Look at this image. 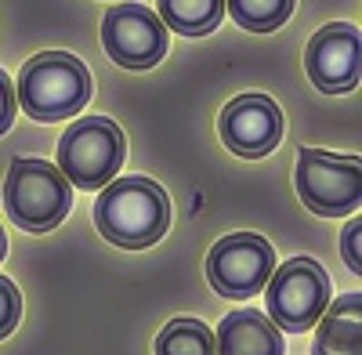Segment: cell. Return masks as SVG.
<instances>
[{"label":"cell","instance_id":"8fae6325","mask_svg":"<svg viewBox=\"0 0 362 355\" xmlns=\"http://www.w3.org/2000/svg\"><path fill=\"white\" fill-rule=\"evenodd\" d=\"M218 355H283V330L254 308H239L214 330Z\"/></svg>","mask_w":362,"mask_h":355},{"label":"cell","instance_id":"e0dca14e","mask_svg":"<svg viewBox=\"0 0 362 355\" xmlns=\"http://www.w3.org/2000/svg\"><path fill=\"white\" fill-rule=\"evenodd\" d=\"M15 112H18V102H15V87H11V76L0 69V134H8L11 124H15Z\"/></svg>","mask_w":362,"mask_h":355},{"label":"cell","instance_id":"7a4b0ae2","mask_svg":"<svg viewBox=\"0 0 362 355\" xmlns=\"http://www.w3.org/2000/svg\"><path fill=\"white\" fill-rule=\"evenodd\" d=\"M15 102L40 124L69 120L90 102V73L69 51H44L22 66Z\"/></svg>","mask_w":362,"mask_h":355},{"label":"cell","instance_id":"9a60e30c","mask_svg":"<svg viewBox=\"0 0 362 355\" xmlns=\"http://www.w3.org/2000/svg\"><path fill=\"white\" fill-rule=\"evenodd\" d=\"M225 4L235 25L250 29V33H272L293 15L297 0H225Z\"/></svg>","mask_w":362,"mask_h":355},{"label":"cell","instance_id":"2e32d148","mask_svg":"<svg viewBox=\"0 0 362 355\" xmlns=\"http://www.w3.org/2000/svg\"><path fill=\"white\" fill-rule=\"evenodd\" d=\"M18 319H22V298H18V286H15L8 276H0V341H4V337L18 327Z\"/></svg>","mask_w":362,"mask_h":355},{"label":"cell","instance_id":"7c38bea8","mask_svg":"<svg viewBox=\"0 0 362 355\" xmlns=\"http://www.w3.org/2000/svg\"><path fill=\"white\" fill-rule=\"evenodd\" d=\"M315 355H362V298L344 293L319 315Z\"/></svg>","mask_w":362,"mask_h":355},{"label":"cell","instance_id":"d6986e66","mask_svg":"<svg viewBox=\"0 0 362 355\" xmlns=\"http://www.w3.org/2000/svg\"><path fill=\"white\" fill-rule=\"evenodd\" d=\"M4 254H8V235H4V228H0V261H4Z\"/></svg>","mask_w":362,"mask_h":355},{"label":"cell","instance_id":"3957f363","mask_svg":"<svg viewBox=\"0 0 362 355\" xmlns=\"http://www.w3.org/2000/svg\"><path fill=\"white\" fill-rule=\"evenodd\" d=\"M4 206L18 228L51 232L62 225L73 206V185L54 163L37 156H18L4 182Z\"/></svg>","mask_w":362,"mask_h":355},{"label":"cell","instance_id":"277c9868","mask_svg":"<svg viewBox=\"0 0 362 355\" xmlns=\"http://www.w3.org/2000/svg\"><path fill=\"white\" fill-rule=\"evenodd\" d=\"M127 141L109 116H83L58 138V170L69 185L105 189L124 167Z\"/></svg>","mask_w":362,"mask_h":355},{"label":"cell","instance_id":"52a82bcc","mask_svg":"<svg viewBox=\"0 0 362 355\" xmlns=\"http://www.w3.org/2000/svg\"><path fill=\"white\" fill-rule=\"evenodd\" d=\"M272 269H276V250L257 232H232L206 254V279L228 301H247L264 290Z\"/></svg>","mask_w":362,"mask_h":355},{"label":"cell","instance_id":"8992f818","mask_svg":"<svg viewBox=\"0 0 362 355\" xmlns=\"http://www.w3.org/2000/svg\"><path fill=\"white\" fill-rule=\"evenodd\" d=\"M293 182H297L300 203H305L312 214H322V218L355 214V206L362 199V170H358L355 156L300 149Z\"/></svg>","mask_w":362,"mask_h":355},{"label":"cell","instance_id":"5bb4252c","mask_svg":"<svg viewBox=\"0 0 362 355\" xmlns=\"http://www.w3.org/2000/svg\"><path fill=\"white\" fill-rule=\"evenodd\" d=\"M156 355H218L214 330L199 319H170L156 337Z\"/></svg>","mask_w":362,"mask_h":355},{"label":"cell","instance_id":"9c48e42d","mask_svg":"<svg viewBox=\"0 0 362 355\" xmlns=\"http://www.w3.org/2000/svg\"><path fill=\"white\" fill-rule=\"evenodd\" d=\"M221 141L235 156H268L283 141V112L268 95H239L218 116Z\"/></svg>","mask_w":362,"mask_h":355},{"label":"cell","instance_id":"4fadbf2b","mask_svg":"<svg viewBox=\"0 0 362 355\" xmlns=\"http://www.w3.org/2000/svg\"><path fill=\"white\" fill-rule=\"evenodd\" d=\"M221 15L225 0H156V18L181 37H206Z\"/></svg>","mask_w":362,"mask_h":355},{"label":"cell","instance_id":"ba28073f","mask_svg":"<svg viewBox=\"0 0 362 355\" xmlns=\"http://www.w3.org/2000/svg\"><path fill=\"white\" fill-rule=\"evenodd\" d=\"M102 44L109 58L124 69H153L167 54V25L148 11L145 4H116L105 11L102 22Z\"/></svg>","mask_w":362,"mask_h":355},{"label":"cell","instance_id":"30bf717a","mask_svg":"<svg viewBox=\"0 0 362 355\" xmlns=\"http://www.w3.org/2000/svg\"><path fill=\"white\" fill-rule=\"evenodd\" d=\"M305 69L322 95H348L358 83V29L329 22L308 40Z\"/></svg>","mask_w":362,"mask_h":355},{"label":"cell","instance_id":"5b68a950","mask_svg":"<svg viewBox=\"0 0 362 355\" xmlns=\"http://www.w3.org/2000/svg\"><path fill=\"white\" fill-rule=\"evenodd\" d=\"M268 319L279 330H312L329 305V276L312 257H290L264 283Z\"/></svg>","mask_w":362,"mask_h":355},{"label":"cell","instance_id":"ac0fdd59","mask_svg":"<svg viewBox=\"0 0 362 355\" xmlns=\"http://www.w3.org/2000/svg\"><path fill=\"white\" fill-rule=\"evenodd\" d=\"M358 235H362V225H358V221H348V228H344V261H348V269H351V272H362Z\"/></svg>","mask_w":362,"mask_h":355},{"label":"cell","instance_id":"6da1fadb","mask_svg":"<svg viewBox=\"0 0 362 355\" xmlns=\"http://www.w3.org/2000/svg\"><path fill=\"white\" fill-rule=\"evenodd\" d=\"M95 225L109 243L145 250L163 240L170 225V199L153 178H112L95 203Z\"/></svg>","mask_w":362,"mask_h":355}]
</instances>
